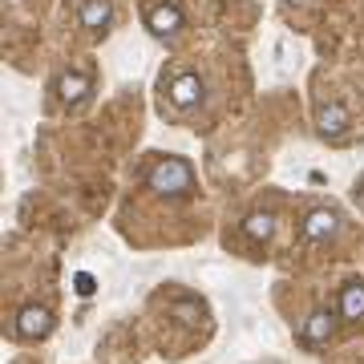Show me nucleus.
<instances>
[{
    "label": "nucleus",
    "instance_id": "1",
    "mask_svg": "<svg viewBox=\"0 0 364 364\" xmlns=\"http://www.w3.org/2000/svg\"><path fill=\"white\" fill-rule=\"evenodd\" d=\"M150 186L154 191H166V195H178V191H191V166L182 158H166L150 170Z\"/></svg>",
    "mask_w": 364,
    "mask_h": 364
},
{
    "label": "nucleus",
    "instance_id": "2",
    "mask_svg": "<svg viewBox=\"0 0 364 364\" xmlns=\"http://www.w3.org/2000/svg\"><path fill=\"white\" fill-rule=\"evenodd\" d=\"M49 312L45 308H37V304H28V308H21V316H16V336H25V340H33V336H45L49 332Z\"/></svg>",
    "mask_w": 364,
    "mask_h": 364
},
{
    "label": "nucleus",
    "instance_id": "3",
    "mask_svg": "<svg viewBox=\"0 0 364 364\" xmlns=\"http://www.w3.org/2000/svg\"><path fill=\"white\" fill-rule=\"evenodd\" d=\"M146 25H150V33H154V37H170V33H178L182 13L174 9V4H158V9H150Z\"/></svg>",
    "mask_w": 364,
    "mask_h": 364
},
{
    "label": "nucleus",
    "instance_id": "4",
    "mask_svg": "<svg viewBox=\"0 0 364 364\" xmlns=\"http://www.w3.org/2000/svg\"><path fill=\"white\" fill-rule=\"evenodd\" d=\"M332 231H336V215L332 210H312L308 215V223H304V235L312 239V243H324V239H332Z\"/></svg>",
    "mask_w": 364,
    "mask_h": 364
},
{
    "label": "nucleus",
    "instance_id": "5",
    "mask_svg": "<svg viewBox=\"0 0 364 364\" xmlns=\"http://www.w3.org/2000/svg\"><path fill=\"white\" fill-rule=\"evenodd\" d=\"M198 93H203V85H198V77H191V73H182L178 81H174V90H170V97H174V105H195Z\"/></svg>",
    "mask_w": 364,
    "mask_h": 364
},
{
    "label": "nucleus",
    "instance_id": "6",
    "mask_svg": "<svg viewBox=\"0 0 364 364\" xmlns=\"http://www.w3.org/2000/svg\"><path fill=\"white\" fill-rule=\"evenodd\" d=\"M81 25L93 28V33L105 28V25H109V4H105V0H90V4L81 9Z\"/></svg>",
    "mask_w": 364,
    "mask_h": 364
},
{
    "label": "nucleus",
    "instance_id": "7",
    "mask_svg": "<svg viewBox=\"0 0 364 364\" xmlns=\"http://www.w3.org/2000/svg\"><path fill=\"white\" fill-rule=\"evenodd\" d=\"M304 336H308V344H324L328 336H332V316L328 312H316L308 324H304Z\"/></svg>",
    "mask_w": 364,
    "mask_h": 364
},
{
    "label": "nucleus",
    "instance_id": "8",
    "mask_svg": "<svg viewBox=\"0 0 364 364\" xmlns=\"http://www.w3.org/2000/svg\"><path fill=\"white\" fill-rule=\"evenodd\" d=\"M344 122H348V117H344L340 105H324V109H320V134H324V138H336V134L344 130Z\"/></svg>",
    "mask_w": 364,
    "mask_h": 364
},
{
    "label": "nucleus",
    "instance_id": "9",
    "mask_svg": "<svg viewBox=\"0 0 364 364\" xmlns=\"http://www.w3.org/2000/svg\"><path fill=\"white\" fill-rule=\"evenodd\" d=\"M344 316H348V320L364 316V284H348V287H344Z\"/></svg>",
    "mask_w": 364,
    "mask_h": 364
},
{
    "label": "nucleus",
    "instance_id": "10",
    "mask_svg": "<svg viewBox=\"0 0 364 364\" xmlns=\"http://www.w3.org/2000/svg\"><path fill=\"white\" fill-rule=\"evenodd\" d=\"M90 90V81L85 77H77V73H69V77H61V85H57V93L65 97V102H77L81 93Z\"/></svg>",
    "mask_w": 364,
    "mask_h": 364
},
{
    "label": "nucleus",
    "instance_id": "11",
    "mask_svg": "<svg viewBox=\"0 0 364 364\" xmlns=\"http://www.w3.org/2000/svg\"><path fill=\"white\" fill-rule=\"evenodd\" d=\"M272 227H275V223H272V215H251L243 231H247L251 239H267V235H272Z\"/></svg>",
    "mask_w": 364,
    "mask_h": 364
},
{
    "label": "nucleus",
    "instance_id": "12",
    "mask_svg": "<svg viewBox=\"0 0 364 364\" xmlns=\"http://www.w3.org/2000/svg\"><path fill=\"white\" fill-rule=\"evenodd\" d=\"M77 291H81V296H90V291H93V279H90V275H77Z\"/></svg>",
    "mask_w": 364,
    "mask_h": 364
}]
</instances>
